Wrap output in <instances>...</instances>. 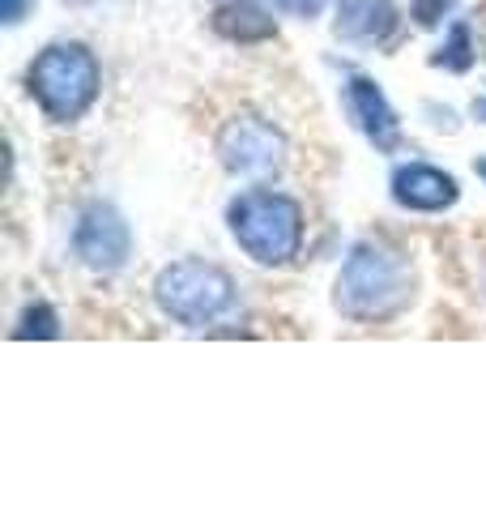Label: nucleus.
Returning <instances> with one entry per match:
<instances>
[{
  "mask_svg": "<svg viewBox=\"0 0 486 512\" xmlns=\"http://www.w3.org/2000/svg\"><path fill=\"white\" fill-rule=\"evenodd\" d=\"M69 5H90V0H69Z\"/></svg>",
  "mask_w": 486,
  "mask_h": 512,
  "instance_id": "6ab92c4d",
  "label": "nucleus"
},
{
  "mask_svg": "<svg viewBox=\"0 0 486 512\" xmlns=\"http://www.w3.org/2000/svg\"><path fill=\"white\" fill-rule=\"evenodd\" d=\"M235 244L256 265H290L303 248V210L295 197H282L273 188H252L231 201L226 210Z\"/></svg>",
  "mask_w": 486,
  "mask_h": 512,
  "instance_id": "f03ea898",
  "label": "nucleus"
},
{
  "mask_svg": "<svg viewBox=\"0 0 486 512\" xmlns=\"http://www.w3.org/2000/svg\"><path fill=\"white\" fill-rule=\"evenodd\" d=\"M474 60H478V47H474V26H469V22H457V26H452V35H448V43L440 47V56H435V69L465 73Z\"/></svg>",
  "mask_w": 486,
  "mask_h": 512,
  "instance_id": "9b49d317",
  "label": "nucleus"
},
{
  "mask_svg": "<svg viewBox=\"0 0 486 512\" xmlns=\"http://www.w3.org/2000/svg\"><path fill=\"white\" fill-rule=\"evenodd\" d=\"M214 30L231 43H265L278 35V22H273L269 9L256 5V0H218Z\"/></svg>",
  "mask_w": 486,
  "mask_h": 512,
  "instance_id": "9d476101",
  "label": "nucleus"
},
{
  "mask_svg": "<svg viewBox=\"0 0 486 512\" xmlns=\"http://www.w3.org/2000/svg\"><path fill=\"white\" fill-rule=\"evenodd\" d=\"M154 299L175 325L201 329L235 308V282L209 261H175L154 278Z\"/></svg>",
  "mask_w": 486,
  "mask_h": 512,
  "instance_id": "20e7f679",
  "label": "nucleus"
},
{
  "mask_svg": "<svg viewBox=\"0 0 486 512\" xmlns=\"http://www.w3.org/2000/svg\"><path fill=\"white\" fill-rule=\"evenodd\" d=\"M278 5L286 13H295V18H316V13L324 9V0H278Z\"/></svg>",
  "mask_w": 486,
  "mask_h": 512,
  "instance_id": "4468645a",
  "label": "nucleus"
},
{
  "mask_svg": "<svg viewBox=\"0 0 486 512\" xmlns=\"http://www.w3.org/2000/svg\"><path fill=\"white\" fill-rule=\"evenodd\" d=\"M461 188L448 171L427 167V163H405L393 171V201L401 210H418V214H440L448 205H457Z\"/></svg>",
  "mask_w": 486,
  "mask_h": 512,
  "instance_id": "6e6552de",
  "label": "nucleus"
},
{
  "mask_svg": "<svg viewBox=\"0 0 486 512\" xmlns=\"http://www.w3.org/2000/svg\"><path fill=\"white\" fill-rule=\"evenodd\" d=\"M73 248L81 256V265L94 269V274H116V269L128 265L133 231H128L120 210H111V205H90V210H81V218H77Z\"/></svg>",
  "mask_w": 486,
  "mask_h": 512,
  "instance_id": "423d86ee",
  "label": "nucleus"
},
{
  "mask_svg": "<svg viewBox=\"0 0 486 512\" xmlns=\"http://www.w3.org/2000/svg\"><path fill=\"white\" fill-rule=\"evenodd\" d=\"M474 116H478V120H486V99H478V103H474Z\"/></svg>",
  "mask_w": 486,
  "mask_h": 512,
  "instance_id": "f3484780",
  "label": "nucleus"
},
{
  "mask_svg": "<svg viewBox=\"0 0 486 512\" xmlns=\"http://www.w3.org/2000/svg\"><path fill=\"white\" fill-rule=\"evenodd\" d=\"M474 171L482 175V180H486V158H478V163H474Z\"/></svg>",
  "mask_w": 486,
  "mask_h": 512,
  "instance_id": "a211bd4d",
  "label": "nucleus"
},
{
  "mask_svg": "<svg viewBox=\"0 0 486 512\" xmlns=\"http://www.w3.org/2000/svg\"><path fill=\"white\" fill-rule=\"evenodd\" d=\"M337 39L346 43H363V47H380L393 39L397 30V5L393 0H337Z\"/></svg>",
  "mask_w": 486,
  "mask_h": 512,
  "instance_id": "1a4fd4ad",
  "label": "nucleus"
},
{
  "mask_svg": "<svg viewBox=\"0 0 486 512\" xmlns=\"http://www.w3.org/2000/svg\"><path fill=\"white\" fill-rule=\"evenodd\" d=\"M35 5V0H5V22L13 26V22H22V13Z\"/></svg>",
  "mask_w": 486,
  "mask_h": 512,
  "instance_id": "2eb2a0df",
  "label": "nucleus"
},
{
  "mask_svg": "<svg viewBox=\"0 0 486 512\" xmlns=\"http://www.w3.org/2000/svg\"><path fill=\"white\" fill-rule=\"evenodd\" d=\"M218 158L231 175H243V180H269V175H278L286 163V141L269 120L239 116L222 128Z\"/></svg>",
  "mask_w": 486,
  "mask_h": 512,
  "instance_id": "39448f33",
  "label": "nucleus"
},
{
  "mask_svg": "<svg viewBox=\"0 0 486 512\" xmlns=\"http://www.w3.org/2000/svg\"><path fill=\"white\" fill-rule=\"evenodd\" d=\"M410 299H414V269L397 248L380 244V239H363V244L350 248L333 286L337 312L371 325V320H393L397 312L410 308Z\"/></svg>",
  "mask_w": 486,
  "mask_h": 512,
  "instance_id": "f257e3e1",
  "label": "nucleus"
},
{
  "mask_svg": "<svg viewBox=\"0 0 486 512\" xmlns=\"http://www.w3.org/2000/svg\"><path fill=\"white\" fill-rule=\"evenodd\" d=\"M474 47H478V56H486V9H482V18L474 22Z\"/></svg>",
  "mask_w": 486,
  "mask_h": 512,
  "instance_id": "dca6fc26",
  "label": "nucleus"
},
{
  "mask_svg": "<svg viewBox=\"0 0 486 512\" xmlns=\"http://www.w3.org/2000/svg\"><path fill=\"white\" fill-rule=\"evenodd\" d=\"M99 60L86 43H52L30 64V94L43 107L47 120L73 124L99 99Z\"/></svg>",
  "mask_w": 486,
  "mask_h": 512,
  "instance_id": "7ed1b4c3",
  "label": "nucleus"
},
{
  "mask_svg": "<svg viewBox=\"0 0 486 512\" xmlns=\"http://www.w3.org/2000/svg\"><path fill=\"white\" fill-rule=\"evenodd\" d=\"M452 5H457V0H410V13L418 26H440L444 13H452Z\"/></svg>",
  "mask_w": 486,
  "mask_h": 512,
  "instance_id": "ddd939ff",
  "label": "nucleus"
},
{
  "mask_svg": "<svg viewBox=\"0 0 486 512\" xmlns=\"http://www.w3.org/2000/svg\"><path fill=\"white\" fill-rule=\"evenodd\" d=\"M60 333V320L47 303H35V308L22 312V325L13 329V338H56Z\"/></svg>",
  "mask_w": 486,
  "mask_h": 512,
  "instance_id": "f8f14e48",
  "label": "nucleus"
},
{
  "mask_svg": "<svg viewBox=\"0 0 486 512\" xmlns=\"http://www.w3.org/2000/svg\"><path fill=\"white\" fill-rule=\"evenodd\" d=\"M346 111H350L354 128H359L376 150H384V154L401 150V120L371 77H350L346 82Z\"/></svg>",
  "mask_w": 486,
  "mask_h": 512,
  "instance_id": "0eeeda50",
  "label": "nucleus"
}]
</instances>
